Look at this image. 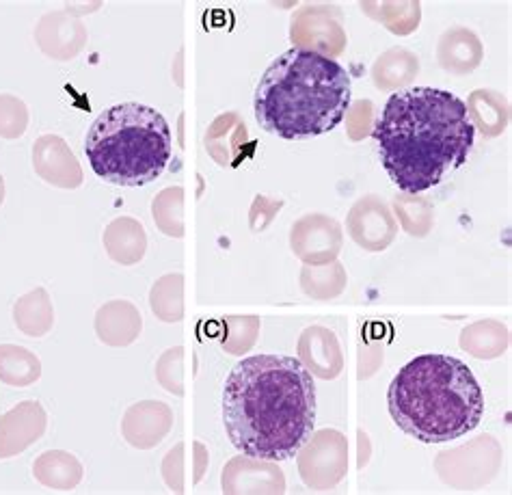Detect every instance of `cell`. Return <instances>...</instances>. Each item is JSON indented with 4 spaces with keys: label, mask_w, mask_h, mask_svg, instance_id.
Here are the masks:
<instances>
[{
    "label": "cell",
    "mask_w": 512,
    "mask_h": 495,
    "mask_svg": "<svg viewBox=\"0 0 512 495\" xmlns=\"http://www.w3.org/2000/svg\"><path fill=\"white\" fill-rule=\"evenodd\" d=\"M389 413L402 433L422 444H446L482 422L484 394L461 359L426 353L404 366L389 385Z\"/></svg>",
    "instance_id": "cell-4"
},
{
    "label": "cell",
    "mask_w": 512,
    "mask_h": 495,
    "mask_svg": "<svg viewBox=\"0 0 512 495\" xmlns=\"http://www.w3.org/2000/svg\"><path fill=\"white\" fill-rule=\"evenodd\" d=\"M223 424L245 457L292 459L316 424L312 372L288 355L242 359L223 387Z\"/></svg>",
    "instance_id": "cell-1"
},
{
    "label": "cell",
    "mask_w": 512,
    "mask_h": 495,
    "mask_svg": "<svg viewBox=\"0 0 512 495\" xmlns=\"http://www.w3.org/2000/svg\"><path fill=\"white\" fill-rule=\"evenodd\" d=\"M350 106V74L316 50L292 48L277 57L255 89V119L268 135L314 139L335 130Z\"/></svg>",
    "instance_id": "cell-3"
},
{
    "label": "cell",
    "mask_w": 512,
    "mask_h": 495,
    "mask_svg": "<svg viewBox=\"0 0 512 495\" xmlns=\"http://www.w3.org/2000/svg\"><path fill=\"white\" fill-rule=\"evenodd\" d=\"M0 202H3V178H0Z\"/></svg>",
    "instance_id": "cell-6"
},
{
    "label": "cell",
    "mask_w": 512,
    "mask_h": 495,
    "mask_svg": "<svg viewBox=\"0 0 512 495\" xmlns=\"http://www.w3.org/2000/svg\"><path fill=\"white\" fill-rule=\"evenodd\" d=\"M374 139L387 176L404 193L433 189L463 167L474 147L476 126L467 104L454 93L413 87L392 93Z\"/></svg>",
    "instance_id": "cell-2"
},
{
    "label": "cell",
    "mask_w": 512,
    "mask_h": 495,
    "mask_svg": "<svg viewBox=\"0 0 512 495\" xmlns=\"http://www.w3.org/2000/svg\"><path fill=\"white\" fill-rule=\"evenodd\" d=\"M98 178L115 186H145L163 176L173 154L167 119L152 106L124 102L98 115L85 139Z\"/></svg>",
    "instance_id": "cell-5"
}]
</instances>
